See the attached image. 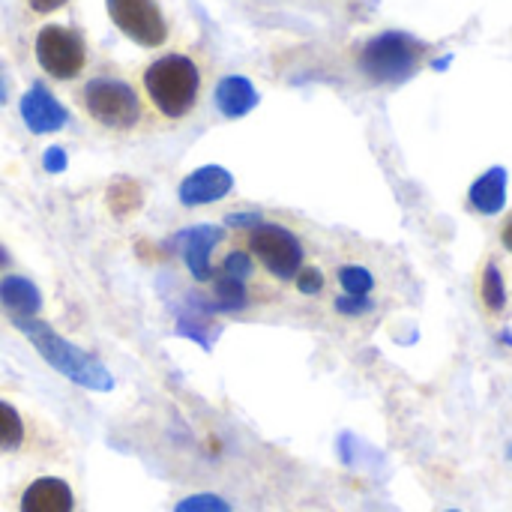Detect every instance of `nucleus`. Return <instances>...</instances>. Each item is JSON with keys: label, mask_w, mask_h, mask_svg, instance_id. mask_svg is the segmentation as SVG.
<instances>
[{"label": "nucleus", "mask_w": 512, "mask_h": 512, "mask_svg": "<svg viewBox=\"0 0 512 512\" xmlns=\"http://www.w3.org/2000/svg\"><path fill=\"white\" fill-rule=\"evenodd\" d=\"M0 306L12 315V321L36 318L42 309V294L24 276H3L0 279Z\"/></svg>", "instance_id": "14"}, {"label": "nucleus", "mask_w": 512, "mask_h": 512, "mask_svg": "<svg viewBox=\"0 0 512 512\" xmlns=\"http://www.w3.org/2000/svg\"><path fill=\"white\" fill-rule=\"evenodd\" d=\"M75 510V495L69 489V483L57 480V477H39L33 480L24 495H21V507L18 512H72Z\"/></svg>", "instance_id": "12"}, {"label": "nucleus", "mask_w": 512, "mask_h": 512, "mask_svg": "<svg viewBox=\"0 0 512 512\" xmlns=\"http://www.w3.org/2000/svg\"><path fill=\"white\" fill-rule=\"evenodd\" d=\"M501 342H504V345H512V333H501Z\"/></svg>", "instance_id": "31"}, {"label": "nucleus", "mask_w": 512, "mask_h": 512, "mask_svg": "<svg viewBox=\"0 0 512 512\" xmlns=\"http://www.w3.org/2000/svg\"><path fill=\"white\" fill-rule=\"evenodd\" d=\"M3 264H6V252L0 249V267H3Z\"/></svg>", "instance_id": "32"}, {"label": "nucleus", "mask_w": 512, "mask_h": 512, "mask_svg": "<svg viewBox=\"0 0 512 512\" xmlns=\"http://www.w3.org/2000/svg\"><path fill=\"white\" fill-rule=\"evenodd\" d=\"M480 297H483V306H486L492 315L507 312L510 294H507V282H504V273H501L498 261H489V264L483 267V276H480Z\"/></svg>", "instance_id": "15"}, {"label": "nucleus", "mask_w": 512, "mask_h": 512, "mask_svg": "<svg viewBox=\"0 0 512 512\" xmlns=\"http://www.w3.org/2000/svg\"><path fill=\"white\" fill-rule=\"evenodd\" d=\"M27 3H30V9H33V12L45 15V12H54V9H60L66 0H27Z\"/></svg>", "instance_id": "27"}, {"label": "nucleus", "mask_w": 512, "mask_h": 512, "mask_svg": "<svg viewBox=\"0 0 512 512\" xmlns=\"http://www.w3.org/2000/svg\"><path fill=\"white\" fill-rule=\"evenodd\" d=\"M249 246L252 255L267 267L270 276L291 282L300 267H303V243L294 231H288L285 225H273V222H261L252 234H249Z\"/></svg>", "instance_id": "5"}, {"label": "nucleus", "mask_w": 512, "mask_h": 512, "mask_svg": "<svg viewBox=\"0 0 512 512\" xmlns=\"http://www.w3.org/2000/svg\"><path fill=\"white\" fill-rule=\"evenodd\" d=\"M231 189H234V177H231L228 168H222V165H204V168L192 171L189 177H183V183H180V204H186V207L216 204Z\"/></svg>", "instance_id": "10"}, {"label": "nucleus", "mask_w": 512, "mask_h": 512, "mask_svg": "<svg viewBox=\"0 0 512 512\" xmlns=\"http://www.w3.org/2000/svg\"><path fill=\"white\" fill-rule=\"evenodd\" d=\"M42 165H45V171L60 174V171H66L69 156H66V150H63V147H48V150H45V156H42Z\"/></svg>", "instance_id": "26"}, {"label": "nucleus", "mask_w": 512, "mask_h": 512, "mask_svg": "<svg viewBox=\"0 0 512 512\" xmlns=\"http://www.w3.org/2000/svg\"><path fill=\"white\" fill-rule=\"evenodd\" d=\"M339 285H342V294L369 297L375 288V276L363 264H345V267H339Z\"/></svg>", "instance_id": "19"}, {"label": "nucleus", "mask_w": 512, "mask_h": 512, "mask_svg": "<svg viewBox=\"0 0 512 512\" xmlns=\"http://www.w3.org/2000/svg\"><path fill=\"white\" fill-rule=\"evenodd\" d=\"M21 120L33 135H48V132H60L66 126L69 111L54 99V93H48L42 84H33L21 96Z\"/></svg>", "instance_id": "9"}, {"label": "nucleus", "mask_w": 512, "mask_h": 512, "mask_svg": "<svg viewBox=\"0 0 512 512\" xmlns=\"http://www.w3.org/2000/svg\"><path fill=\"white\" fill-rule=\"evenodd\" d=\"M174 512H234L231 504L222 498V495H213V492H201V495H192V498H183Z\"/></svg>", "instance_id": "21"}, {"label": "nucleus", "mask_w": 512, "mask_h": 512, "mask_svg": "<svg viewBox=\"0 0 512 512\" xmlns=\"http://www.w3.org/2000/svg\"><path fill=\"white\" fill-rule=\"evenodd\" d=\"M426 45L405 30H384L360 48V72L372 84H405L417 75Z\"/></svg>", "instance_id": "3"}, {"label": "nucleus", "mask_w": 512, "mask_h": 512, "mask_svg": "<svg viewBox=\"0 0 512 512\" xmlns=\"http://www.w3.org/2000/svg\"><path fill=\"white\" fill-rule=\"evenodd\" d=\"M507 189H510V171L504 165H492L471 183L468 207L480 216H498L507 207Z\"/></svg>", "instance_id": "11"}, {"label": "nucleus", "mask_w": 512, "mask_h": 512, "mask_svg": "<svg viewBox=\"0 0 512 512\" xmlns=\"http://www.w3.org/2000/svg\"><path fill=\"white\" fill-rule=\"evenodd\" d=\"M444 512H462V510H444Z\"/></svg>", "instance_id": "34"}, {"label": "nucleus", "mask_w": 512, "mask_h": 512, "mask_svg": "<svg viewBox=\"0 0 512 512\" xmlns=\"http://www.w3.org/2000/svg\"><path fill=\"white\" fill-rule=\"evenodd\" d=\"M21 441H24V420H21V414L9 402H0V453L18 450Z\"/></svg>", "instance_id": "18"}, {"label": "nucleus", "mask_w": 512, "mask_h": 512, "mask_svg": "<svg viewBox=\"0 0 512 512\" xmlns=\"http://www.w3.org/2000/svg\"><path fill=\"white\" fill-rule=\"evenodd\" d=\"M333 309L345 318H363L369 312H375V300L372 297H354V294H339L333 300Z\"/></svg>", "instance_id": "23"}, {"label": "nucleus", "mask_w": 512, "mask_h": 512, "mask_svg": "<svg viewBox=\"0 0 512 512\" xmlns=\"http://www.w3.org/2000/svg\"><path fill=\"white\" fill-rule=\"evenodd\" d=\"M108 15L120 33L144 48H159L168 39V21L156 0H105Z\"/></svg>", "instance_id": "7"}, {"label": "nucleus", "mask_w": 512, "mask_h": 512, "mask_svg": "<svg viewBox=\"0 0 512 512\" xmlns=\"http://www.w3.org/2000/svg\"><path fill=\"white\" fill-rule=\"evenodd\" d=\"M222 237L225 234L216 225H192L174 237L171 249L183 258L195 282H213V249L222 243Z\"/></svg>", "instance_id": "8"}, {"label": "nucleus", "mask_w": 512, "mask_h": 512, "mask_svg": "<svg viewBox=\"0 0 512 512\" xmlns=\"http://www.w3.org/2000/svg\"><path fill=\"white\" fill-rule=\"evenodd\" d=\"M138 204H141V189H138V183L120 180V183H114V186L108 189V207H111L117 216H129L132 210H138Z\"/></svg>", "instance_id": "20"}, {"label": "nucleus", "mask_w": 512, "mask_h": 512, "mask_svg": "<svg viewBox=\"0 0 512 512\" xmlns=\"http://www.w3.org/2000/svg\"><path fill=\"white\" fill-rule=\"evenodd\" d=\"M15 327L24 333V339L39 351V357L54 369L60 372L66 381L84 387V390H96V393H108L114 390V375L96 360L90 357L87 351H81L78 345L66 342L57 330H51L45 321L39 318H24V321H15Z\"/></svg>", "instance_id": "1"}, {"label": "nucleus", "mask_w": 512, "mask_h": 512, "mask_svg": "<svg viewBox=\"0 0 512 512\" xmlns=\"http://www.w3.org/2000/svg\"><path fill=\"white\" fill-rule=\"evenodd\" d=\"M177 336H183V339H195L204 351H210V345H213V327L207 324V315H201V312H189V309H180L177 312Z\"/></svg>", "instance_id": "17"}, {"label": "nucleus", "mask_w": 512, "mask_h": 512, "mask_svg": "<svg viewBox=\"0 0 512 512\" xmlns=\"http://www.w3.org/2000/svg\"><path fill=\"white\" fill-rule=\"evenodd\" d=\"M213 102H216V108H219L222 117L240 120V117H246V114L261 102V96H258L255 84H252L246 75H225V78L216 84Z\"/></svg>", "instance_id": "13"}, {"label": "nucleus", "mask_w": 512, "mask_h": 512, "mask_svg": "<svg viewBox=\"0 0 512 512\" xmlns=\"http://www.w3.org/2000/svg\"><path fill=\"white\" fill-rule=\"evenodd\" d=\"M252 273H255V261H252V255H249V252H243V249H234L231 255H225V261H222V273H219V276L234 279V282H246Z\"/></svg>", "instance_id": "22"}, {"label": "nucleus", "mask_w": 512, "mask_h": 512, "mask_svg": "<svg viewBox=\"0 0 512 512\" xmlns=\"http://www.w3.org/2000/svg\"><path fill=\"white\" fill-rule=\"evenodd\" d=\"M6 102V84H3V78H0V105Z\"/></svg>", "instance_id": "30"}, {"label": "nucleus", "mask_w": 512, "mask_h": 512, "mask_svg": "<svg viewBox=\"0 0 512 512\" xmlns=\"http://www.w3.org/2000/svg\"><path fill=\"white\" fill-rule=\"evenodd\" d=\"M87 114L108 126V129H132L141 120V99L138 93L120 78H93L87 81L84 93Z\"/></svg>", "instance_id": "4"}, {"label": "nucleus", "mask_w": 512, "mask_h": 512, "mask_svg": "<svg viewBox=\"0 0 512 512\" xmlns=\"http://www.w3.org/2000/svg\"><path fill=\"white\" fill-rule=\"evenodd\" d=\"M144 87L150 102L159 108L162 117L180 120L186 117L201 93V72L192 57L186 54H165L153 60L144 72Z\"/></svg>", "instance_id": "2"}, {"label": "nucleus", "mask_w": 512, "mask_h": 512, "mask_svg": "<svg viewBox=\"0 0 512 512\" xmlns=\"http://www.w3.org/2000/svg\"><path fill=\"white\" fill-rule=\"evenodd\" d=\"M294 282H297V291L300 294H306V297H315V294H321L324 291V273L318 270V267H300V273L294 276Z\"/></svg>", "instance_id": "24"}, {"label": "nucleus", "mask_w": 512, "mask_h": 512, "mask_svg": "<svg viewBox=\"0 0 512 512\" xmlns=\"http://www.w3.org/2000/svg\"><path fill=\"white\" fill-rule=\"evenodd\" d=\"M36 60L51 78H75L87 63V48L81 36L69 27L48 24L36 33Z\"/></svg>", "instance_id": "6"}, {"label": "nucleus", "mask_w": 512, "mask_h": 512, "mask_svg": "<svg viewBox=\"0 0 512 512\" xmlns=\"http://www.w3.org/2000/svg\"><path fill=\"white\" fill-rule=\"evenodd\" d=\"M261 222H264V216H261V213H228V216H225V225H228V228L249 231V234H252Z\"/></svg>", "instance_id": "25"}, {"label": "nucleus", "mask_w": 512, "mask_h": 512, "mask_svg": "<svg viewBox=\"0 0 512 512\" xmlns=\"http://www.w3.org/2000/svg\"><path fill=\"white\" fill-rule=\"evenodd\" d=\"M213 312H222V315H234V312H243L246 303H249V291H246V282H234V279H213Z\"/></svg>", "instance_id": "16"}, {"label": "nucleus", "mask_w": 512, "mask_h": 512, "mask_svg": "<svg viewBox=\"0 0 512 512\" xmlns=\"http://www.w3.org/2000/svg\"><path fill=\"white\" fill-rule=\"evenodd\" d=\"M450 66H453V54H444V57L432 60V69H435V72H447Z\"/></svg>", "instance_id": "29"}, {"label": "nucleus", "mask_w": 512, "mask_h": 512, "mask_svg": "<svg viewBox=\"0 0 512 512\" xmlns=\"http://www.w3.org/2000/svg\"><path fill=\"white\" fill-rule=\"evenodd\" d=\"M501 243H504V249L512 255V216L504 222V228H501Z\"/></svg>", "instance_id": "28"}, {"label": "nucleus", "mask_w": 512, "mask_h": 512, "mask_svg": "<svg viewBox=\"0 0 512 512\" xmlns=\"http://www.w3.org/2000/svg\"><path fill=\"white\" fill-rule=\"evenodd\" d=\"M507 453H510V462H512V444H510V447H507Z\"/></svg>", "instance_id": "33"}]
</instances>
